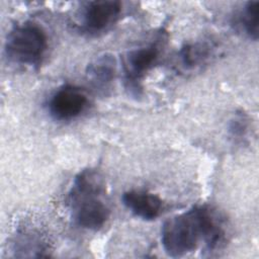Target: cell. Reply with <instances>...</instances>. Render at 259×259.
I'll return each instance as SVG.
<instances>
[{
  "mask_svg": "<svg viewBox=\"0 0 259 259\" xmlns=\"http://www.w3.org/2000/svg\"><path fill=\"white\" fill-rule=\"evenodd\" d=\"M226 240V230L220 215L206 205H195L168 219L161 229V242L171 257L194 251L200 242L211 252Z\"/></svg>",
  "mask_w": 259,
  "mask_h": 259,
  "instance_id": "cell-1",
  "label": "cell"
},
{
  "mask_svg": "<svg viewBox=\"0 0 259 259\" xmlns=\"http://www.w3.org/2000/svg\"><path fill=\"white\" fill-rule=\"evenodd\" d=\"M87 105V95L79 87L64 85L51 96L49 111L57 120H71L79 116Z\"/></svg>",
  "mask_w": 259,
  "mask_h": 259,
  "instance_id": "cell-5",
  "label": "cell"
},
{
  "mask_svg": "<svg viewBox=\"0 0 259 259\" xmlns=\"http://www.w3.org/2000/svg\"><path fill=\"white\" fill-rule=\"evenodd\" d=\"M47 49V34L33 22L14 26L9 31L5 42V53L10 61L31 67L41 63Z\"/></svg>",
  "mask_w": 259,
  "mask_h": 259,
  "instance_id": "cell-3",
  "label": "cell"
},
{
  "mask_svg": "<svg viewBox=\"0 0 259 259\" xmlns=\"http://www.w3.org/2000/svg\"><path fill=\"white\" fill-rule=\"evenodd\" d=\"M115 60L109 54L98 56L87 67V76L91 83L101 89H105L115 76Z\"/></svg>",
  "mask_w": 259,
  "mask_h": 259,
  "instance_id": "cell-8",
  "label": "cell"
},
{
  "mask_svg": "<svg viewBox=\"0 0 259 259\" xmlns=\"http://www.w3.org/2000/svg\"><path fill=\"white\" fill-rule=\"evenodd\" d=\"M249 128L248 118L243 113H236L229 124V133L233 139H243Z\"/></svg>",
  "mask_w": 259,
  "mask_h": 259,
  "instance_id": "cell-11",
  "label": "cell"
},
{
  "mask_svg": "<svg viewBox=\"0 0 259 259\" xmlns=\"http://www.w3.org/2000/svg\"><path fill=\"white\" fill-rule=\"evenodd\" d=\"M161 54V45L158 40L149 45L131 50L123 58V73L126 88L136 95L142 91V82L145 75L154 67Z\"/></svg>",
  "mask_w": 259,
  "mask_h": 259,
  "instance_id": "cell-4",
  "label": "cell"
},
{
  "mask_svg": "<svg viewBox=\"0 0 259 259\" xmlns=\"http://www.w3.org/2000/svg\"><path fill=\"white\" fill-rule=\"evenodd\" d=\"M121 199L126 208L145 221L155 220L163 209L162 199L146 190H128L122 194Z\"/></svg>",
  "mask_w": 259,
  "mask_h": 259,
  "instance_id": "cell-7",
  "label": "cell"
},
{
  "mask_svg": "<svg viewBox=\"0 0 259 259\" xmlns=\"http://www.w3.org/2000/svg\"><path fill=\"white\" fill-rule=\"evenodd\" d=\"M121 11V3L115 0L91 1L86 3L81 23L88 32H101L113 24Z\"/></svg>",
  "mask_w": 259,
  "mask_h": 259,
  "instance_id": "cell-6",
  "label": "cell"
},
{
  "mask_svg": "<svg viewBox=\"0 0 259 259\" xmlns=\"http://www.w3.org/2000/svg\"><path fill=\"white\" fill-rule=\"evenodd\" d=\"M104 185L91 169L76 175L69 191V205L74 222L81 228L97 231L107 222L110 209L103 198Z\"/></svg>",
  "mask_w": 259,
  "mask_h": 259,
  "instance_id": "cell-2",
  "label": "cell"
},
{
  "mask_svg": "<svg viewBox=\"0 0 259 259\" xmlns=\"http://www.w3.org/2000/svg\"><path fill=\"white\" fill-rule=\"evenodd\" d=\"M212 49L205 42L185 45L179 52V58L185 69H193L206 62L211 56Z\"/></svg>",
  "mask_w": 259,
  "mask_h": 259,
  "instance_id": "cell-9",
  "label": "cell"
},
{
  "mask_svg": "<svg viewBox=\"0 0 259 259\" xmlns=\"http://www.w3.org/2000/svg\"><path fill=\"white\" fill-rule=\"evenodd\" d=\"M241 25L246 34L254 39H258L259 35V2L249 1L243 8L240 17Z\"/></svg>",
  "mask_w": 259,
  "mask_h": 259,
  "instance_id": "cell-10",
  "label": "cell"
}]
</instances>
